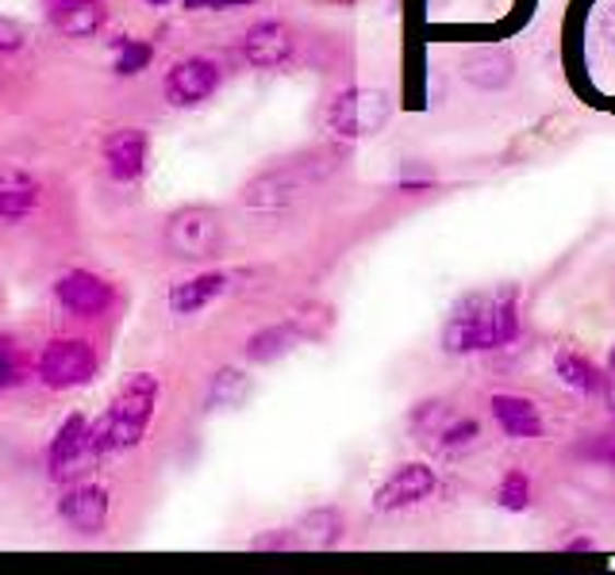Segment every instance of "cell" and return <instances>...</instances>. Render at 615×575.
<instances>
[{
    "label": "cell",
    "instance_id": "d6a6232c",
    "mask_svg": "<svg viewBox=\"0 0 615 575\" xmlns=\"http://www.w3.org/2000/svg\"><path fill=\"white\" fill-rule=\"evenodd\" d=\"M147 4H154V9H162V4H170V0H147Z\"/></svg>",
    "mask_w": 615,
    "mask_h": 575
},
{
    "label": "cell",
    "instance_id": "7a4b0ae2",
    "mask_svg": "<svg viewBox=\"0 0 615 575\" xmlns=\"http://www.w3.org/2000/svg\"><path fill=\"white\" fill-rule=\"evenodd\" d=\"M154 403H159V380L150 373H135L131 380L119 388L108 414L93 426V437H96V445H101V453H124V449H131V445H139L150 419H154Z\"/></svg>",
    "mask_w": 615,
    "mask_h": 575
},
{
    "label": "cell",
    "instance_id": "ffe728a7",
    "mask_svg": "<svg viewBox=\"0 0 615 575\" xmlns=\"http://www.w3.org/2000/svg\"><path fill=\"white\" fill-rule=\"evenodd\" d=\"M300 541L304 544H316V549H332L347 537V521L335 506H316V511H308L297 526Z\"/></svg>",
    "mask_w": 615,
    "mask_h": 575
},
{
    "label": "cell",
    "instance_id": "484cf974",
    "mask_svg": "<svg viewBox=\"0 0 615 575\" xmlns=\"http://www.w3.org/2000/svg\"><path fill=\"white\" fill-rule=\"evenodd\" d=\"M24 376V361H20V350L9 342V338H0V391L20 384Z\"/></svg>",
    "mask_w": 615,
    "mask_h": 575
},
{
    "label": "cell",
    "instance_id": "3957f363",
    "mask_svg": "<svg viewBox=\"0 0 615 575\" xmlns=\"http://www.w3.org/2000/svg\"><path fill=\"white\" fill-rule=\"evenodd\" d=\"M388 119H393V101H388L385 89L347 85L327 101V127L347 142L385 131Z\"/></svg>",
    "mask_w": 615,
    "mask_h": 575
},
{
    "label": "cell",
    "instance_id": "4316f807",
    "mask_svg": "<svg viewBox=\"0 0 615 575\" xmlns=\"http://www.w3.org/2000/svg\"><path fill=\"white\" fill-rule=\"evenodd\" d=\"M581 457L592 460V465H604L615 472V430H607V434L592 437V442L581 445Z\"/></svg>",
    "mask_w": 615,
    "mask_h": 575
},
{
    "label": "cell",
    "instance_id": "f546056e",
    "mask_svg": "<svg viewBox=\"0 0 615 575\" xmlns=\"http://www.w3.org/2000/svg\"><path fill=\"white\" fill-rule=\"evenodd\" d=\"M246 4H254V0H185V9H193V12H200V9L223 12V9H246Z\"/></svg>",
    "mask_w": 615,
    "mask_h": 575
},
{
    "label": "cell",
    "instance_id": "4dcf8cb0",
    "mask_svg": "<svg viewBox=\"0 0 615 575\" xmlns=\"http://www.w3.org/2000/svg\"><path fill=\"white\" fill-rule=\"evenodd\" d=\"M561 549L566 552H592L596 549V541H592V537H569V541H561Z\"/></svg>",
    "mask_w": 615,
    "mask_h": 575
},
{
    "label": "cell",
    "instance_id": "5b68a950",
    "mask_svg": "<svg viewBox=\"0 0 615 575\" xmlns=\"http://www.w3.org/2000/svg\"><path fill=\"white\" fill-rule=\"evenodd\" d=\"M166 246L174 257L185 261H205L216 257L223 246V223L212 208H182L166 223Z\"/></svg>",
    "mask_w": 615,
    "mask_h": 575
},
{
    "label": "cell",
    "instance_id": "f1b7e54d",
    "mask_svg": "<svg viewBox=\"0 0 615 575\" xmlns=\"http://www.w3.org/2000/svg\"><path fill=\"white\" fill-rule=\"evenodd\" d=\"M24 47V32L12 20H0V55H12V50Z\"/></svg>",
    "mask_w": 615,
    "mask_h": 575
},
{
    "label": "cell",
    "instance_id": "44dd1931",
    "mask_svg": "<svg viewBox=\"0 0 615 575\" xmlns=\"http://www.w3.org/2000/svg\"><path fill=\"white\" fill-rule=\"evenodd\" d=\"M481 442V422L469 419V414H450L442 422V430L431 437V445L446 457H457V453H469L474 445Z\"/></svg>",
    "mask_w": 615,
    "mask_h": 575
},
{
    "label": "cell",
    "instance_id": "9a60e30c",
    "mask_svg": "<svg viewBox=\"0 0 615 575\" xmlns=\"http://www.w3.org/2000/svg\"><path fill=\"white\" fill-rule=\"evenodd\" d=\"M223 292H228V272H197V277L177 280L170 288V307H174V315H197Z\"/></svg>",
    "mask_w": 615,
    "mask_h": 575
},
{
    "label": "cell",
    "instance_id": "1f68e13d",
    "mask_svg": "<svg viewBox=\"0 0 615 575\" xmlns=\"http://www.w3.org/2000/svg\"><path fill=\"white\" fill-rule=\"evenodd\" d=\"M607 368H612V376H615V345H612V353H607Z\"/></svg>",
    "mask_w": 615,
    "mask_h": 575
},
{
    "label": "cell",
    "instance_id": "9c48e42d",
    "mask_svg": "<svg viewBox=\"0 0 615 575\" xmlns=\"http://www.w3.org/2000/svg\"><path fill=\"white\" fill-rule=\"evenodd\" d=\"M216 89H220V66L212 58H182L166 73V101L174 108H193V104L208 101Z\"/></svg>",
    "mask_w": 615,
    "mask_h": 575
},
{
    "label": "cell",
    "instance_id": "6da1fadb",
    "mask_svg": "<svg viewBox=\"0 0 615 575\" xmlns=\"http://www.w3.org/2000/svg\"><path fill=\"white\" fill-rule=\"evenodd\" d=\"M520 292L512 284L469 292L450 307L446 322H442V350L454 357L497 353L520 342Z\"/></svg>",
    "mask_w": 615,
    "mask_h": 575
},
{
    "label": "cell",
    "instance_id": "e0dca14e",
    "mask_svg": "<svg viewBox=\"0 0 615 575\" xmlns=\"http://www.w3.org/2000/svg\"><path fill=\"white\" fill-rule=\"evenodd\" d=\"M39 203V180L24 169H0V219H24Z\"/></svg>",
    "mask_w": 615,
    "mask_h": 575
},
{
    "label": "cell",
    "instance_id": "83f0119b",
    "mask_svg": "<svg viewBox=\"0 0 615 575\" xmlns=\"http://www.w3.org/2000/svg\"><path fill=\"white\" fill-rule=\"evenodd\" d=\"M300 533L297 529H269V533H258L251 541V549H300Z\"/></svg>",
    "mask_w": 615,
    "mask_h": 575
},
{
    "label": "cell",
    "instance_id": "cb8c5ba5",
    "mask_svg": "<svg viewBox=\"0 0 615 575\" xmlns=\"http://www.w3.org/2000/svg\"><path fill=\"white\" fill-rule=\"evenodd\" d=\"M431 188H434V173L423 169L419 162H408L393 180V192H401V196H423V192H431Z\"/></svg>",
    "mask_w": 615,
    "mask_h": 575
},
{
    "label": "cell",
    "instance_id": "ba28073f",
    "mask_svg": "<svg viewBox=\"0 0 615 575\" xmlns=\"http://www.w3.org/2000/svg\"><path fill=\"white\" fill-rule=\"evenodd\" d=\"M96 353L81 338H66V342H50L39 357V376L47 388H78L93 376Z\"/></svg>",
    "mask_w": 615,
    "mask_h": 575
},
{
    "label": "cell",
    "instance_id": "7402d4cb",
    "mask_svg": "<svg viewBox=\"0 0 615 575\" xmlns=\"http://www.w3.org/2000/svg\"><path fill=\"white\" fill-rule=\"evenodd\" d=\"M535 498V488H531V476L523 468H508L497 483V503L504 506L508 514H523Z\"/></svg>",
    "mask_w": 615,
    "mask_h": 575
},
{
    "label": "cell",
    "instance_id": "8992f818",
    "mask_svg": "<svg viewBox=\"0 0 615 575\" xmlns=\"http://www.w3.org/2000/svg\"><path fill=\"white\" fill-rule=\"evenodd\" d=\"M439 495V472L431 465H396L385 480L373 491V511L378 514H401L411 511V506H423L427 498Z\"/></svg>",
    "mask_w": 615,
    "mask_h": 575
},
{
    "label": "cell",
    "instance_id": "d4e9b609",
    "mask_svg": "<svg viewBox=\"0 0 615 575\" xmlns=\"http://www.w3.org/2000/svg\"><path fill=\"white\" fill-rule=\"evenodd\" d=\"M243 396H246L243 373H235V368H223V373L216 376V384H212V403H239Z\"/></svg>",
    "mask_w": 615,
    "mask_h": 575
},
{
    "label": "cell",
    "instance_id": "ac0fdd59",
    "mask_svg": "<svg viewBox=\"0 0 615 575\" xmlns=\"http://www.w3.org/2000/svg\"><path fill=\"white\" fill-rule=\"evenodd\" d=\"M104 20H108V12H104L101 0H66L55 12L58 32L70 35V39H89V35H96L104 27Z\"/></svg>",
    "mask_w": 615,
    "mask_h": 575
},
{
    "label": "cell",
    "instance_id": "2e32d148",
    "mask_svg": "<svg viewBox=\"0 0 615 575\" xmlns=\"http://www.w3.org/2000/svg\"><path fill=\"white\" fill-rule=\"evenodd\" d=\"M554 373H558V380L566 384V388H573L577 396H604V388H607L604 373L577 350L554 353Z\"/></svg>",
    "mask_w": 615,
    "mask_h": 575
},
{
    "label": "cell",
    "instance_id": "277c9868",
    "mask_svg": "<svg viewBox=\"0 0 615 575\" xmlns=\"http://www.w3.org/2000/svg\"><path fill=\"white\" fill-rule=\"evenodd\" d=\"M316 157H312V162H289V165H277V169L258 173V177L243 188V203L254 211H281V208H289V203H297L300 196H304V188L324 180V173L335 165V162L316 165Z\"/></svg>",
    "mask_w": 615,
    "mask_h": 575
},
{
    "label": "cell",
    "instance_id": "7c38bea8",
    "mask_svg": "<svg viewBox=\"0 0 615 575\" xmlns=\"http://www.w3.org/2000/svg\"><path fill=\"white\" fill-rule=\"evenodd\" d=\"M489 411L497 419L500 434L512 437V442H535V437L546 434L543 411L531 403L527 396H515V391H500V396L489 399Z\"/></svg>",
    "mask_w": 615,
    "mask_h": 575
},
{
    "label": "cell",
    "instance_id": "52a82bcc",
    "mask_svg": "<svg viewBox=\"0 0 615 575\" xmlns=\"http://www.w3.org/2000/svg\"><path fill=\"white\" fill-rule=\"evenodd\" d=\"M101 457L104 453H101V445H96L89 422L81 419V414H70V419L62 422V430H58L55 445H50V476L73 483V480H81Z\"/></svg>",
    "mask_w": 615,
    "mask_h": 575
},
{
    "label": "cell",
    "instance_id": "4fadbf2b",
    "mask_svg": "<svg viewBox=\"0 0 615 575\" xmlns=\"http://www.w3.org/2000/svg\"><path fill=\"white\" fill-rule=\"evenodd\" d=\"M58 514L78 533H101L104 521H108V491L96 488V483H78L62 495Z\"/></svg>",
    "mask_w": 615,
    "mask_h": 575
},
{
    "label": "cell",
    "instance_id": "8fae6325",
    "mask_svg": "<svg viewBox=\"0 0 615 575\" xmlns=\"http://www.w3.org/2000/svg\"><path fill=\"white\" fill-rule=\"evenodd\" d=\"M55 292L62 300V307H70L81 319H96V315H104L112 307V284L85 269H73L66 277H58Z\"/></svg>",
    "mask_w": 615,
    "mask_h": 575
},
{
    "label": "cell",
    "instance_id": "30bf717a",
    "mask_svg": "<svg viewBox=\"0 0 615 575\" xmlns=\"http://www.w3.org/2000/svg\"><path fill=\"white\" fill-rule=\"evenodd\" d=\"M292 50H297V39H292V27L281 20H262L243 35V58L254 70H277L289 62Z\"/></svg>",
    "mask_w": 615,
    "mask_h": 575
},
{
    "label": "cell",
    "instance_id": "d6986e66",
    "mask_svg": "<svg viewBox=\"0 0 615 575\" xmlns=\"http://www.w3.org/2000/svg\"><path fill=\"white\" fill-rule=\"evenodd\" d=\"M300 338H304V327H300V322H277V327H266L246 338V357L266 365V361H277L281 353H289Z\"/></svg>",
    "mask_w": 615,
    "mask_h": 575
},
{
    "label": "cell",
    "instance_id": "5bb4252c",
    "mask_svg": "<svg viewBox=\"0 0 615 575\" xmlns=\"http://www.w3.org/2000/svg\"><path fill=\"white\" fill-rule=\"evenodd\" d=\"M104 162L116 180H135L147 165V134L139 127H124V131L108 134L104 142Z\"/></svg>",
    "mask_w": 615,
    "mask_h": 575
},
{
    "label": "cell",
    "instance_id": "e575fe53",
    "mask_svg": "<svg viewBox=\"0 0 615 575\" xmlns=\"http://www.w3.org/2000/svg\"><path fill=\"white\" fill-rule=\"evenodd\" d=\"M343 4H347V0H343Z\"/></svg>",
    "mask_w": 615,
    "mask_h": 575
},
{
    "label": "cell",
    "instance_id": "603a6c76",
    "mask_svg": "<svg viewBox=\"0 0 615 575\" xmlns=\"http://www.w3.org/2000/svg\"><path fill=\"white\" fill-rule=\"evenodd\" d=\"M150 58H154V47H150V43L124 39V43H119V55H116V73H124V78H135V73L147 70Z\"/></svg>",
    "mask_w": 615,
    "mask_h": 575
},
{
    "label": "cell",
    "instance_id": "836d02e7",
    "mask_svg": "<svg viewBox=\"0 0 615 575\" xmlns=\"http://www.w3.org/2000/svg\"><path fill=\"white\" fill-rule=\"evenodd\" d=\"M612 422H615V399H612Z\"/></svg>",
    "mask_w": 615,
    "mask_h": 575
}]
</instances>
